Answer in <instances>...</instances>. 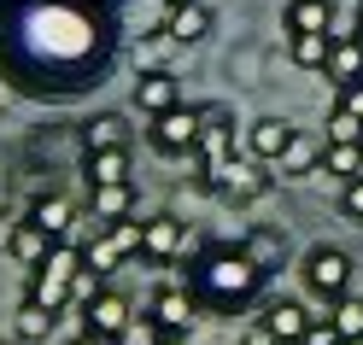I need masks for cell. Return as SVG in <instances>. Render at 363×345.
Here are the masks:
<instances>
[{"mask_svg": "<svg viewBox=\"0 0 363 345\" xmlns=\"http://www.w3.org/2000/svg\"><path fill=\"white\" fill-rule=\"evenodd\" d=\"M346 345H363V339H346Z\"/></svg>", "mask_w": 363, "mask_h": 345, "instance_id": "obj_40", "label": "cell"}, {"mask_svg": "<svg viewBox=\"0 0 363 345\" xmlns=\"http://www.w3.org/2000/svg\"><path fill=\"white\" fill-rule=\"evenodd\" d=\"M106 147H129V129L118 111H100V118L82 123V152H106Z\"/></svg>", "mask_w": 363, "mask_h": 345, "instance_id": "obj_21", "label": "cell"}, {"mask_svg": "<svg viewBox=\"0 0 363 345\" xmlns=\"http://www.w3.org/2000/svg\"><path fill=\"white\" fill-rule=\"evenodd\" d=\"M129 258H141V222H111V228H100V234L82 246V264L94 269L100 281L118 264H129Z\"/></svg>", "mask_w": 363, "mask_h": 345, "instance_id": "obj_7", "label": "cell"}, {"mask_svg": "<svg viewBox=\"0 0 363 345\" xmlns=\"http://www.w3.org/2000/svg\"><path fill=\"white\" fill-rule=\"evenodd\" d=\"M135 106H141L147 118H164V111L182 106V82L170 71H141L135 77Z\"/></svg>", "mask_w": 363, "mask_h": 345, "instance_id": "obj_14", "label": "cell"}, {"mask_svg": "<svg viewBox=\"0 0 363 345\" xmlns=\"http://www.w3.org/2000/svg\"><path fill=\"white\" fill-rule=\"evenodd\" d=\"M223 158H235V111L211 100L199 106V147H194V170H211Z\"/></svg>", "mask_w": 363, "mask_h": 345, "instance_id": "obj_8", "label": "cell"}, {"mask_svg": "<svg viewBox=\"0 0 363 345\" xmlns=\"http://www.w3.org/2000/svg\"><path fill=\"white\" fill-rule=\"evenodd\" d=\"M293 135H299V129H293L287 118H258L252 129H246V158H258V164L276 170V164H281V152L293 147Z\"/></svg>", "mask_w": 363, "mask_h": 345, "instance_id": "obj_13", "label": "cell"}, {"mask_svg": "<svg viewBox=\"0 0 363 345\" xmlns=\"http://www.w3.org/2000/svg\"><path fill=\"white\" fill-rule=\"evenodd\" d=\"M88 211H94V228L135 222V188L129 181H118V188H88Z\"/></svg>", "mask_w": 363, "mask_h": 345, "instance_id": "obj_17", "label": "cell"}, {"mask_svg": "<svg viewBox=\"0 0 363 345\" xmlns=\"http://www.w3.org/2000/svg\"><path fill=\"white\" fill-rule=\"evenodd\" d=\"M82 176H88V188H118V181H129V147L82 152Z\"/></svg>", "mask_w": 363, "mask_h": 345, "instance_id": "obj_19", "label": "cell"}, {"mask_svg": "<svg viewBox=\"0 0 363 345\" xmlns=\"http://www.w3.org/2000/svg\"><path fill=\"white\" fill-rule=\"evenodd\" d=\"M357 35H363V6H357Z\"/></svg>", "mask_w": 363, "mask_h": 345, "instance_id": "obj_37", "label": "cell"}, {"mask_svg": "<svg viewBox=\"0 0 363 345\" xmlns=\"http://www.w3.org/2000/svg\"><path fill=\"white\" fill-rule=\"evenodd\" d=\"M305 345H346V339H340V328H334L328 316H316V322H311V334H305Z\"/></svg>", "mask_w": 363, "mask_h": 345, "instance_id": "obj_31", "label": "cell"}, {"mask_svg": "<svg viewBox=\"0 0 363 345\" xmlns=\"http://www.w3.org/2000/svg\"><path fill=\"white\" fill-rule=\"evenodd\" d=\"M59 328V316L48 310V305H35V298H24V305H18V339H30V345H41Z\"/></svg>", "mask_w": 363, "mask_h": 345, "instance_id": "obj_25", "label": "cell"}, {"mask_svg": "<svg viewBox=\"0 0 363 345\" xmlns=\"http://www.w3.org/2000/svg\"><path fill=\"white\" fill-rule=\"evenodd\" d=\"M240 345H281V339H276V334H269V328H264V322H252V328H246V334H240Z\"/></svg>", "mask_w": 363, "mask_h": 345, "instance_id": "obj_34", "label": "cell"}, {"mask_svg": "<svg viewBox=\"0 0 363 345\" xmlns=\"http://www.w3.org/2000/svg\"><path fill=\"white\" fill-rule=\"evenodd\" d=\"M18 222H24L18 211H0V251H12V234H18Z\"/></svg>", "mask_w": 363, "mask_h": 345, "instance_id": "obj_33", "label": "cell"}, {"mask_svg": "<svg viewBox=\"0 0 363 345\" xmlns=\"http://www.w3.org/2000/svg\"><path fill=\"white\" fill-rule=\"evenodd\" d=\"M264 281H269V275L246 258V246H199L188 258V281H182V287L194 293L199 310L240 316V310L264 305Z\"/></svg>", "mask_w": 363, "mask_h": 345, "instance_id": "obj_2", "label": "cell"}, {"mask_svg": "<svg viewBox=\"0 0 363 345\" xmlns=\"http://www.w3.org/2000/svg\"><path fill=\"white\" fill-rule=\"evenodd\" d=\"M147 316L164 328V339H188L199 305H194V293H188V287H158V293L147 298Z\"/></svg>", "mask_w": 363, "mask_h": 345, "instance_id": "obj_11", "label": "cell"}, {"mask_svg": "<svg viewBox=\"0 0 363 345\" xmlns=\"http://www.w3.org/2000/svg\"><path fill=\"white\" fill-rule=\"evenodd\" d=\"M164 345H188V339H164Z\"/></svg>", "mask_w": 363, "mask_h": 345, "instance_id": "obj_38", "label": "cell"}, {"mask_svg": "<svg viewBox=\"0 0 363 345\" xmlns=\"http://www.w3.org/2000/svg\"><path fill=\"white\" fill-rule=\"evenodd\" d=\"M328 141H340V147H363V118H352V111H328Z\"/></svg>", "mask_w": 363, "mask_h": 345, "instance_id": "obj_29", "label": "cell"}, {"mask_svg": "<svg viewBox=\"0 0 363 345\" xmlns=\"http://www.w3.org/2000/svg\"><path fill=\"white\" fill-rule=\"evenodd\" d=\"M299 275H305V293L323 298L328 310L340 305V298H352V251H340V246H311Z\"/></svg>", "mask_w": 363, "mask_h": 345, "instance_id": "obj_5", "label": "cell"}, {"mask_svg": "<svg viewBox=\"0 0 363 345\" xmlns=\"http://www.w3.org/2000/svg\"><path fill=\"white\" fill-rule=\"evenodd\" d=\"M269 164H258V158H223V164H211V170H199L194 181L206 193H217V199H229V205H258L264 193H269V176H264Z\"/></svg>", "mask_w": 363, "mask_h": 345, "instance_id": "obj_4", "label": "cell"}, {"mask_svg": "<svg viewBox=\"0 0 363 345\" xmlns=\"http://www.w3.org/2000/svg\"><path fill=\"white\" fill-rule=\"evenodd\" d=\"M164 6H194V0H164Z\"/></svg>", "mask_w": 363, "mask_h": 345, "instance_id": "obj_35", "label": "cell"}, {"mask_svg": "<svg viewBox=\"0 0 363 345\" xmlns=\"http://www.w3.org/2000/svg\"><path fill=\"white\" fill-rule=\"evenodd\" d=\"M287 35H334V0H287Z\"/></svg>", "mask_w": 363, "mask_h": 345, "instance_id": "obj_18", "label": "cell"}, {"mask_svg": "<svg viewBox=\"0 0 363 345\" xmlns=\"http://www.w3.org/2000/svg\"><path fill=\"white\" fill-rule=\"evenodd\" d=\"M30 222L48 234L53 246H65V234H71V222H77V205L65 199V193H35V205H30Z\"/></svg>", "mask_w": 363, "mask_h": 345, "instance_id": "obj_16", "label": "cell"}, {"mask_svg": "<svg viewBox=\"0 0 363 345\" xmlns=\"http://www.w3.org/2000/svg\"><path fill=\"white\" fill-rule=\"evenodd\" d=\"M316 164H323V147H316V141H305V135H293V147L281 152L276 176H311Z\"/></svg>", "mask_w": 363, "mask_h": 345, "instance_id": "obj_27", "label": "cell"}, {"mask_svg": "<svg viewBox=\"0 0 363 345\" xmlns=\"http://www.w3.org/2000/svg\"><path fill=\"white\" fill-rule=\"evenodd\" d=\"M111 59V18L94 0H30L12 18V71L41 94H77Z\"/></svg>", "mask_w": 363, "mask_h": 345, "instance_id": "obj_1", "label": "cell"}, {"mask_svg": "<svg viewBox=\"0 0 363 345\" xmlns=\"http://www.w3.org/2000/svg\"><path fill=\"white\" fill-rule=\"evenodd\" d=\"M164 35H170V47H199V41L211 35V6H206V0H194V6H170L164 12Z\"/></svg>", "mask_w": 363, "mask_h": 345, "instance_id": "obj_15", "label": "cell"}, {"mask_svg": "<svg viewBox=\"0 0 363 345\" xmlns=\"http://www.w3.org/2000/svg\"><path fill=\"white\" fill-rule=\"evenodd\" d=\"M194 240H188V222L170 217V211H158L141 222V258L147 264H176V258H194Z\"/></svg>", "mask_w": 363, "mask_h": 345, "instance_id": "obj_9", "label": "cell"}, {"mask_svg": "<svg viewBox=\"0 0 363 345\" xmlns=\"http://www.w3.org/2000/svg\"><path fill=\"white\" fill-rule=\"evenodd\" d=\"M48 251H53V240L24 217V222H18V234H12V258H18V264H30V269H41V264H48Z\"/></svg>", "mask_w": 363, "mask_h": 345, "instance_id": "obj_24", "label": "cell"}, {"mask_svg": "<svg viewBox=\"0 0 363 345\" xmlns=\"http://www.w3.org/2000/svg\"><path fill=\"white\" fill-rule=\"evenodd\" d=\"M323 170H328V176H340V181H357V176H363V147L323 141Z\"/></svg>", "mask_w": 363, "mask_h": 345, "instance_id": "obj_26", "label": "cell"}, {"mask_svg": "<svg viewBox=\"0 0 363 345\" xmlns=\"http://www.w3.org/2000/svg\"><path fill=\"white\" fill-rule=\"evenodd\" d=\"M328 322L340 328V339H363V298H357V293L340 298V305L328 310Z\"/></svg>", "mask_w": 363, "mask_h": 345, "instance_id": "obj_28", "label": "cell"}, {"mask_svg": "<svg viewBox=\"0 0 363 345\" xmlns=\"http://www.w3.org/2000/svg\"><path fill=\"white\" fill-rule=\"evenodd\" d=\"M328 82L346 88V82H363V35H334V53H328Z\"/></svg>", "mask_w": 363, "mask_h": 345, "instance_id": "obj_20", "label": "cell"}, {"mask_svg": "<svg viewBox=\"0 0 363 345\" xmlns=\"http://www.w3.org/2000/svg\"><path fill=\"white\" fill-rule=\"evenodd\" d=\"M334 106H340V111H352V118H363V82L334 88Z\"/></svg>", "mask_w": 363, "mask_h": 345, "instance_id": "obj_30", "label": "cell"}, {"mask_svg": "<svg viewBox=\"0 0 363 345\" xmlns=\"http://www.w3.org/2000/svg\"><path fill=\"white\" fill-rule=\"evenodd\" d=\"M240 246H246V258H252L264 275H276V269L287 264V240L276 234V228H252V234H246Z\"/></svg>", "mask_w": 363, "mask_h": 345, "instance_id": "obj_22", "label": "cell"}, {"mask_svg": "<svg viewBox=\"0 0 363 345\" xmlns=\"http://www.w3.org/2000/svg\"><path fill=\"white\" fill-rule=\"evenodd\" d=\"M0 345H30V339H0Z\"/></svg>", "mask_w": 363, "mask_h": 345, "instance_id": "obj_36", "label": "cell"}, {"mask_svg": "<svg viewBox=\"0 0 363 345\" xmlns=\"http://www.w3.org/2000/svg\"><path fill=\"white\" fill-rule=\"evenodd\" d=\"M287 53L299 71H328V53H334V35H287Z\"/></svg>", "mask_w": 363, "mask_h": 345, "instance_id": "obj_23", "label": "cell"}, {"mask_svg": "<svg viewBox=\"0 0 363 345\" xmlns=\"http://www.w3.org/2000/svg\"><path fill=\"white\" fill-rule=\"evenodd\" d=\"M147 141L164 158H194V147H199V106H176V111H164V118H152Z\"/></svg>", "mask_w": 363, "mask_h": 345, "instance_id": "obj_10", "label": "cell"}, {"mask_svg": "<svg viewBox=\"0 0 363 345\" xmlns=\"http://www.w3.org/2000/svg\"><path fill=\"white\" fill-rule=\"evenodd\" d=\"M340 211H346L352 222H363V176H357V181H346V193H340Z\"/></svg>", "mask_w": 363, "mask_h": 345, "instance_id": "obj_32", "label": "cell"}, {"mask_svg": "<svg viewBox=\"0 0 363 345\" xmlns=\"http://www.w3.org/2000/svg\"><path fill=\"white\" fill-rule=\"evenodd\" d=\"M135 328V310H129V298L118 287H100L94 298L82 305V339H94V345H123Z\"/></svg>", "mask_w": 363, "mask_h": 345, "instance_id": "obj_6", "label": "cell"}, {"mask_svg": "<svg viewBox=\"0 0 363 345\" xmlns=\"http://www.w3.org/2000/svg\"><path fill=\"white\" fill-rule=\"evenodd\" d=\"M71 345H94V339H71Z\"/></svg>", "mask_w": 363, "mask_h": 345, "instance_id": "obj_39", "label": "cell"}, {"mask_svg": "<svg viewBox=\"0 0 363 345\" xmlns=\"http://www.w3.org/2000/svg\"><path fill=\"white\" fill-rule=\"evenodd\" d=\"M82 269H88L82 264V246L65 240V246L48 251V264H41V269H30V293L24 298H35V305H48L53 316H65V310L77 305V275Z\"/></svg>", "mask_w": 363, "mask_h": 345, "instance_id": "obj_3", "label": "cell"}, {"mask_svg": "<svg viewBox=\"0 0 363 345\" xmlns=\"http://www.w3.org/2000/svg\"><path fill=\"white\" fill-rule=\"evenodd\" d=\"M258 310H264L258 322H264V328L276 334L281 345H305V334H311V322H316V316H311V310L299 305V298H264Z\"/></svg>", "mask_w": 363, "mask_h": 345, "instance_id": "obj_12", "label": "cell"}]
</instances>
